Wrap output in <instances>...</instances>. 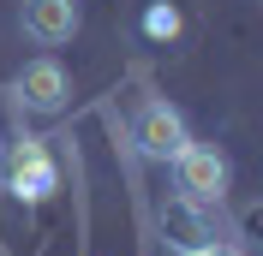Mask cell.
Here are the masks:
<instances>
[{"instance_id": "1", "label": "cell", "mask_w": 263, "mask_h": 256, "mask_svg": "<svg viewBox=\"0 0 263 256\" xmlns=\"http://www.w3.org/2000/svg\"><path fill=\"white\" fill-rule=\"evenodd\" d=\"M167 167H174V185H180L174 197H185V203H203V208H215L221 197H228V185H233L228 155H221L215 143H197V137H192V143H185L174 161H167Z\"/></svg>"}, {"instance_id": "2", "label": "cell", "mask_w": 263, "mask_h": 256, "mask_svg": "<svg viewBox=\"0 0 263 256\" xmlns=\"http://www.w3.org/2000/svg\"><path fill=\"white\" fill-rule=\"evenodd\" d=\"M0 185L12 197H24V203L54 197L60 173H54V161H48V143H42V137H12L6 155H0Z\"/></svg>"}, {"instance_id": "3", "label": "cell", "mask_w": 263, "mask_h": 256, "mask_svg": "<svg viewBox=\"0 0 263 256\" xmlns=\"http://www.w3.org/2000/svg\"><path fill=\"white\" fill-rule=\"evenodd\" d=\"M132 137H138V155H144V161H174L185 143H192L185 113L174 108V101H162V96H149L144 108H138V125H132Z\"/></svg>"}, {"instance_id": "4", "label": "cell", "mask_w": 263, "mask_h": 256, "mask_svg": "<svg viewBox=\"0 0 263 256\" xmlns=\"http://www.w3.org/2000/svg\"><path fill=\"white\" fill-rule=\"evenodd\" d=\"M156 226H162V239L174 244L180 256L221 244V232H215V215H210L203 203H185V197H162V208H156Z\"/></svg>"}, {"instance_id": "5", "label": "cell", "mask_w": 263, "mask_h": 256, "mask_svg": "<svg viewBox=\"0 0 263 256\" xmlns=\"http://www.w3.org/2000/svg\"><path fill=\"white\" fill-rule=\"evenodd\" d=\"M12 96H18L24 113H60L66 101H72V78H66V66L54 60V54H42V60H30L12 78Z\"/></svg>"}, {"instance_id": "6", "label": "cell", "mask_w": 263, "mask_h": 256, "mask_svg": "<svg viewBox=\"0 0 263 256\" xmlns=\"http://www.w3.org/2000/svg\"><path fill=\"white\" fill-rule=\"evenodd\" d=\"M78 24H84L78 0H24V36L36 48H66L78 36Z\"/></svg>"}, {"instance_id": "7", "label": "cell", "mask_w": 263, "mask_h": 256, "mask_svg": "<svg viewBox=\"0 0 263 256\" xmlns=\"http://www.w3.org/2000/svg\"><path fill=\"white\" fill-rule=\"evenodd\" d=\"M192 256H246V250H239V244H228V239H221V244H210V250H192Z\"/></svg>"}]
</instances>
